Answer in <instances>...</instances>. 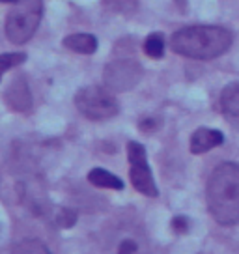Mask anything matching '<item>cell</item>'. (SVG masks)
<instances>
[{
	"label": "cell",
	"mask_w": 239,
	"mask_h": 254,
	"mask_svg": "<svg viewBox=\"0 0 239 254\" xmlns=\"http://www.w3.org/2000/svg\"><path fill=\"white\" fill-rule=\"evenodd\" d=\"M206 198L209 213L219 224L234 226L239 222V165L221 163L207 180Z\"/></svg>",
	"instance_id": "1"
},
{
	"label": "cell",
	"mask_w": 239,
	"mask_h": 254,
	"mask_svg": "<svg viewBox=\"0 0 239 254\" xmlns=\"http://www.w3.org/2000/svg\"><path fill=\"white\" fill-rule=\"evenodd\" d=\"M230 30L213 24H196L178 30L170 40L174 53L192 60H213L232 47Z\"/></svg>",
	"instance_id": "2"
},
{
	"label": "cell",
	"mask_w": 239,
	"mask_h": 254,
	"mask_svg": "<svg viewBox=\"0 0 239 254\" xmlns=\"http://www.w3.org/2000/svg\"><path fill=\"white\" fill-rule=\"evenodd\" d=\"M43 17L41 0H17L6 17V36L13 45L32 40Z\"/></svg>",
	"instance_id": "3"
},
{
	"label": "cell",
	"mask_w": 239,
	"mask_h": 254,
	"mask_svg": "<svg viewBox=\"0 0 239 254\" xmlns=\"http://www.w3.org/2000/svg\"><path fill=\"white\" fill-rule=\"evenodd\" d=\"M75 107L88 120H109L120 112V105L109 88L86 86L75 94Z\"/></svg>",
	"instance_id": "4"
},
{
	"label": "cell",
	"mask_w": 239,
	"mask_h": 254,
	"mask_svg": "<svg viewBox=\"0 0 239 254\" xmlns=\"http://www.w3.org/2000/svg\"><path fill=\"white\" fill-rule=\"evenodd\" d=\"M127 157H129V178H131V183L138 192H142L144 196H157L159 194V189L153 182L152 170H150V165H148V159H146V150L140 142H135L131 140L127 144Z\"/></svg>",
	"instance_id": "5"
},
{
	"label": "cell",
	"mask_w": 239,
	"mask_h": 254,
	"mask_svg": "<svg viewBox=\"0 0 239 254\" xmlns=\"http://www.w3.org/2000/svg\"><path fill=\"white\" fill-rule=\"evenodd\" d=\"M140 75H142V69L138 62H133V60L111 62L103 71L105 84L109 90H114V92H123V90L133 88L138 82Z\"/></svg>",
	"instance_id": "6"
},
{
	"label": "cell",
	"mask_w": 239,
	"mask_h": 254,
	"mask_svg": "<svg viewBox=\"0 0 239 254\" xmlns=\"http://www.w3.org/2000/svg\"><path fill=\"white\" fill-rule=\"evenodd\" d=\"M6 103L11 111L26 112L32 109V95H30V88L26 84L24 77L15 79L6 90Z\"/></svg>",
	"instance_id": "7"
},
{
	"label": "cell",
	"mask_w": 239,
	"mask_h": 254,
	"mask_svg": "<svg viewBox=\"0 0 239 254\" xmlns=\"http://www.w3.org/2000/svg\"><path fill=\"white\" fill-rule=\"evenodd\" d=\"M223 142H224V135L221 131L200 127L191 136V151L194 155H200V153H206V151L221 146Z\"/></svg>",
	"instance_id": "8"
},
{
	"label": "cell",
	"mask_w": 239,
	"mask_h": 254,
	"mask_svg": "<svg viewBox=\"0 0 239 254\" xmlns=\"http://www.w3.org/2000/svg\"><path fill=\"white\" fill-rule=\"evenodd\" d=\"M221 111L226 120L239 129V82H232L221 94Z\"/></svg>",
	"instance_id": "9"
},
{
	"label": "cell",
	"mask_w": 239,
	"mask_h": 254,
	"mask_svg": "<svg viewBox=\"0 0 239 254\" xmlns=\"http://www.w3.org/2000/svg\"><path fill=\"white\" fill-rule=\"evenodd\" d=\"M64 47L79 55H94L97 51V40L94 34L77 32V34H69L67 38H64Z\"/></svg>",
	"instance_id": "10"
},
{
	"label": "cell",
	"mask_w": 239,
	"mask_h": 254,
	"mask_svg": "<svg viewBox=\"0 0 239 254\" xmlns=\"http://www.w3.org/2000/svg\"><path fill=\"white\" fill-rule=\"evenodd\" d=\"M88 182L92 183V185H96V187H101V189H114V190L123 189V182L120 180L118 176L111 174L105 168H92L88 172Z\"/></svg>",
	"instance_id": "11"
},
{
	"label": "cell",
	"mask_w": 239,
	"mask_h": 254,
	"mask_svg": "<svg viewBox=\"0 0 239 254\" xmlns=\"http://www.w3.org/2000/svg\"><path fill=\"white\" fill-rule=\"evenodd\" d=\"M144 53L150 58H153V60L163 58V55H165V38H163V34H159V32L150 34L144 41Z\"/></svg>",
	"instance_id": "12"
},
{
	"label": "cell",
	"mask_w": 239,
	"mask_h": 254,
	"mask_svg": "<svg viewBox=\"0 0 239 254\" xmlns=\"http://www.w3.org/2000/svg\"><path fill=\"white\" fill-rule=\"evenodd\" d=\"M13 254H51L40 239H24L13 249Z\"/></svg>",
	"instance_id": "13"
},
{
	"label": "cell",
	"mask_w": 239,
	"mask_h": 254,
	"mask_svg": "<svg viewBox=\"0 0 239 254\" xmlns=\"http://www.w3.org/2000/svg\"><path fill=\"white\" fill-rule=\"evenodd\" d=\"M107 8L114 11V13H133L138 6V0H103Z\"/></svg>",
	"instance_id": "14"
},
{
	"label": "cell",
	"mask_w": 239,
	"mask_h": 254,
	"mask_svg": "<svg viewBox=\"0 0 239 254\" xmlns=\"http://www.w3.org/2000/svg\"><path fill=\"white\" fill-rule=\"evenodd\" d=\"M24 60H26L24 53H4V55H0V77L8 71V69L17 67L19 64H23Z\"/></svg>",
	"instance_id": "15"
},
{
	"label": "cell",
	"mask_w": 239,
	"mask_h": 254,
	"mask_svg": "<svg viewBox=\"0 0 239 254\" xmlns=\"http://www.w3.org/2000/svg\"><path fill=\"white\" fill-rule=\"evenodd\" d=\"M77 221V211H73L69 207H62L60 211H58V217H56V222H58V226H62V228H71L73 224Z\"/></svg>",
	"instance_id": "16"
},
{
	"label": "cell",
	"mask_w": 239,
	"mask_h": 254,
	"mask_svg": "<svg viewBox=\"0 0 239 254\" xmlns=\"http://www.w3.org/2000/svg\"><path fill=\"white\" fill-rule=\"evenodd\" d=\"M172 228H174L178 234H185V232L189 230V221H187L185 217H176L174 221H172Z\"/></svg>",
	"instance_id": "17"
},
{
	"label": "cell",
	"mask_w": 239,
	"mask_h": 254,
	"mask_svg": "<svg viewBox=\"0 0 239 254\" xmlns=\"http://www.w3.org/2000/svg\"><path fill=\"white\" fill-rule=\"evenodd\" d=\"M135 251H136L135 241L125 239V241H121V245H120V249H118V254H135Z\"/></svg>",
	"instance_id": "18"
},
{
	"label": "cell",
	"mask_w": 239,
	"mask_h": 254,
	"mask_svg": "<svg viewBox=\"0 0 239 254\" xmlns=\"http://www.w3.org/2000/svg\"><path fill=\"white\" fill-rule=\"evenodd\" d=\"M0 2H9V4H15L17 0H0Z\"/></svg>",
	"instance_id": "19"
}]
</instances>
